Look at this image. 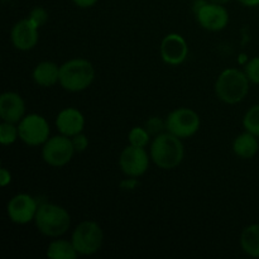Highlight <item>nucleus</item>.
<instances>
[{"mask_svg":"<svg viewBox=\"0 0 259 259\" xmlns=\"http://www.w3.org/2000/svg\"><path fill=\"white\" fill-rule=\"evenodd\" d=\"M197 20L204 29L217 32L227 27L229 22V14L222 4L205 3L196 10Z\"/></svg>","mask_w":259,"mask_h":259,"instance_id":"10","label":"nucleus"},{"mask_svg":"<svg viewBox=\"0 0 259 259\" xmlns=\"http://www.w3.org/2000/svg\"><path fill=\"white\" fill-rule=\"evenodd\" d=\"M35 225L42 234L57 238L65 234L71 225V218L63 207L55 204H42L35 214Z\"/></svg>","mask_w":259,"mask_h":259,"instance_id":"3","label":"nucleus"},{"mask_svg":"<svg viewBox=\"0 0 259 259\" xmlns=\"http://www.w3.org/2000/svg\"><path fill=\"white\" fill-rule=\"evenodd\" d=\"M58 132L66 137H73L81 133L85 125V118L77 109L67 108L58 114L56 119Z\"/></svg>","mask_w":259,"mask_h":259,"instance_id":"15","label":"nucleus"},{"mask_svg":"<svg viewBox=\"0 0 259 259\" xmlns=\"http://www.w3.org/2000/svg\"><path fill=\"white\" fill-rule=\"evenodd\" d=\"M210 3H217V4H225V3H228L229 0H209Z\"/></svg>","mask_w":259,"mask_h":259,"instance_id":"30","label":"nucleus"},{"mask_svg":"<svg viewBox=\"0 0 259 259\" xmlns=\"http://www.w3.org/2000/svg\"><path fill=\"white\" fill-rule=\"evenodd\" d=\"M162 126H163V123H162L158 118H152L151 120H148V123H147L146 129L149 134H154L157 133V132L161 131Z\"/></svg>","mask_w":259,"mask_h":259,"instance_id":"26","label":"nucleus"},{"mask_svg":"<svg viewBox=\"0 0 259 259\" xmlns=\"http://www.w3.org/2000/svg\"><path fill=\"white\" fill-rule=\"evenodd\" d=\"M218 96L227 104L240 103L249 91V78L237 68H229L220 73L215 85Z\"/></svg>","mask_w":259,"mask_h":259,"instance_id":"4","label":"nucleus"},{"mask_svg":"<svg viewBox=\"0 0 259 259\" xmlns=\"http://www.w3.org/2000/svg\"><path fill=\"white\" fill-rule=\"evenodd\" d=\"M95 77V70L89 61L82 58L67 61L60 67V81L65 90L78 93L91 85Z\"/></svg>","mask_w":259,"mask_h":259,"instance_id":"2","label":"nucleus"},{"mask_svg":"<svg viewBox=\"0 0 259 259\" xmlns=\"http://www.w3.org/2000/svg\"><path fill=\"white\" fill-rule=\"evenodd\" d=\"M104 234L99 224L94 222H83L77 225L72 234V244L78 254L91 255L103 245Z\"/></svg>","mask_w":259,"mask_h":259,"instance_id":"5","label":"nucleus"},{"mask_svg":"<svg viewBox=\"0 0 259 259\" xmlns=\"http://www.w3.org/2000/svg\"><path fill=\"white\" fill-rule=\"evenodd\" d=\"M10 181H12V175H10V172L7 168H2V171H0V185L3 187H5L7 185L10 184Z\"/></svg>","mask_w":259,"mask_h":259,"instance_id":"27","label":"nucleus"},{"mask_svg":"<svg viewBox=\"0 0 259 259\" xmlns=\"http://www.w3.org/2000/svg\"><path fill=\"white\" fill-rule=\"evenodd\" d=\"M167 131L179 138H189L200 128V118L194 110L180 108L172 111L166 121Z\"/></svg>","mask_w":259,"mask_h":259,"instance_id":"8","label":"nucleus"},{"mask_svg":"<svg viewBox=\"0 0 259 259\" xmlns=\"http://www.w3.org/2000/svg\"><path fill=\"white\" fill-rule=\"evenodd\" d=\"M243 125L245 131L259 137V105H254L247 111L243 119Z\"/></svg>","mask_w":259,"mask_h":259,"instance_id":"20","label":"nucleus"},{"mask_svg":"<svg viewBox=\"0 0 259 259\" xmlns=\"http://www.w3.org/2000/svg\"><path fill=\"white\" fill-rule=\"evenodd\" d=\"M29 19H32L33 22L38 25V27H42V25L47 22L48 14L42 7H37V8H34L32 12H30Z\"/></svg>","mask_w":259,"mask_h":259,"instance_id":"24","label":"nucleus"},{"mask_svg":"<svg viewBox=\"0 0 259 259\" xmlns=\"http://www.w3.org/2000/svg\"><path fill=\"white\" fill-rule=\"evenodd\" d=\"M19 138L28 146H40L50 139V125L43 116L30 114L20 120Z\"/></svg>","mask_w":259,"mask_h":259,"instance_id":"7","label":"nucleus"},{"mask_svg":"<svg viewBox=\"0 0 259 259\" xmlns=\"http://www.w3.org/2000/svg\"><path fill=\"white\" fill-rule=\"evenodd\" d=\"M33 78L39 86L50 88L60 81V67L50 61L40 62L33 71Z\"/></svg>","mask_w":259,"mask_h":259,"instance_id":"16","label":"nucleus"},{"mask_svg":"<svg viewBox=\"0 0 259 259\" xmlns=\"http://www.w3.org/2000/svg\"><path fill=\"white\" fill-rule=\"evenodd\" d=\"M240 247L250 257H259V224L249 225L243 230Z\"/></svg>","mask_w":259,"mask_h":259,"instance_id":"18","label":"nucleus"},{"mask_svg":"<svg viewBox=\"0 0 259 259\" xmlns=\"http://www.w3.org/2000/svg\"><path fill=\"white\" fill-rule=\"evenodd\" d=\"M38 25L32 19L18 22L12 29V42L20 51H29L38 42Z\"/></svg>","mask_w":259,"mask_h":259,"instance_id":"13","label":"nucleus"},{"mask_svg":"<svg viewBox=\"0 0 259 259\" xmlns=\"http://www.w3.org/2000/svg\"><path fill=\"white\" fill-rule=\"evenodd\" d=\"M72 143H73V147H75L76 152H83L89 146L88 137L82 133L76 134V136L72 137Z\"/></svg>","mask_w":259,"mask_h":259,"instance_id":"25","label":"nucleus"},{"mask_svg":"<svg viewBox=\"0 0 259 259\" xmlns=\"http://www.w3.org/2000/svg\"><path fill=\"white\" fill-rule=\"evenodd\" d=\"M19 137V131L13 125V123H8V121H3L0 125V142L4 146L14 143L15 139Z\"/></svg>","mask_w":259,"mask_h":259,"instance_id":"21","label":"nucleus"},{"mask_svg":"<svg viewBox=\"0 0 259 259\" xmlns=\"http://www.w3.org/2000/svg\"><path fill=\"white\" fill-rule=\"evenodd\" d=\"M25 113V104L22 96L15 93H4L0 96V118L8 123H18Z\"/></svg>","mask_w":259,"mask_h":259,"instance_id":"14","label":"nucleus"},{"mask_svg":"<svg viewBox=\"0 0 259 259\" xmlns=\"http://www.w3.org/2000/svg\"><path fill=\"white\" fill-rule=\"evenodd\" d=\"M77 255L78 253L72 242L67 240H55L47 249V257L51 259H76Z\"/></svg>","mask_w":259,"mask_h":259,"instance_id":"19","label":"nucleus"},{"mask_svg":"<svg viewBox=\"0 0 259 259\" xmlns=\"http://www.w3.org/2000/svg\"><path fill=\"white\" fill-rule=\"evenodd\" d=\"M149 136H151V134L147 132V129L141 128V126H136V128L132 129L131 133H129V143L134 147L144 148V147L148 144Z\"/></svg>","mask_w":259,"mask_h":259,"instance_id":"22","label":"nucleus"},{"mask_svg":"<svg viewBox=\"0 0 259 259\" xmlns=\"http://www.w3.org/2000/svg\"><path fill=\"white\" fill-rule=\"evenodd\" d=\"M189 53L187 43L180 34L172 33L166 35L161 43L162 60L172 66L180 65L184 62Z\"/></svg>","mask_w":259,"mask_h":259,"instance_id":"12","label":"nucleus"},{"mask_svg":"<svg viewBox=\"0 0 259 259\" xmlns=\"http://www.w3.org/2000/svg\"><path fill=\"white\" fill-rule=\"evenodd\" d=\"M73 3L80 8H90L95 5L98 0H73Z\"/></svg>","mask_w":259,"mask_h":259,"instance_id":"28","label":"nucleus"},{"mask_svg":"<svg viewBox=\"0 0 259 259\" xmlns=\"http://www.w3.org/2000/svg\"><path fill=\"white\" fill-rule=\"evenodd\" d=\"M259 144L257 141V137L254 134L249 133H243L240 136H238L235 138L234 143H233V151L235 152L238 157L240 158H252L253 156H255V153L258 152Z\"/></svg>","mask_w":259,"mask_h":259,"instance_id":"17","label":"nucleus"},{"mask_svg":"<svg viewBox=\"0 0 259 259\" xmlns=\"http://www.w3.org/2000/svg\"><path fill=\"white\" fill-rule=\"evenodd\" d=\"M151 156L154 163L163 169L176 168L185 156L181 138L172 133L158 134L151 147Z\"/></svg>","mask_w":259,"mask_h":259,"instance_id":"1","label":"nucleus"},{"mask_svg":"<svg viewBox=\"0 0 259 259\" xmlns=\"http://www.w3.org/2000/svg\"><path fill=\"white\" fill-rule=\"evenodd\" d=\"M8 217L15 224H28L37 214L38 205L32 196L27 194L15 195L8 202Z\"/></svg>","mask_w":259,"mask_h":259,"instance_id":"11","label":"nucleus"},{"mask_svg":"<svg viewBox=\"0 0 259 259\" xmlns=\"http://www.w3.org/2000/svg\"><path fill=\"white\" fill-rule=\"evenodd\" d=\"M75 152L72 139L62 134L52 137L46 142L42 149V156L50 166L62 167L71 161Z\"/></svg>","mask_w":259,"mask_h":259,"instance_id":"6","label":"nucleus"},{"mask_svg":"<svg viewBox=\"0 0 259 259\" xmlns=\"http://www.w3.org/2000/svg\"><path fill=\"white\" fill-rule=\"evenodd\" d=\"M120 169L129 177L142 176L149 166V158L146 151L141 147L129 146L119 157Z\"/></svg>","mask_w":259,"mask_h":259,"instance_id":"9","label":"nucleus"},{"mask_svg":"<svg viewBox=\"0 0 259 259\" xmlns=\"http://www.w3.org/2000/svg\"><path fill=\"white\" fill-rule=\"evenodd\" d=\"M245 75L248 76L249 81L259 85V57H254L245 66Z\"/></svg>","mask_w":259,"mask_h":259,"instance_id":"23","label":"nucleus"},{"mask_svg":"<svg viewBox=\"0 0 259 259\" xmlns=\"http://www.w3.org/2000/svg\"><path fill=\"white\" fill-rule=\"evenodd\" d=\"M242 4L247 5V7H255V5H259V0H239Z\"/></svg>","mask_w":259,"mask_h":259,"instance_id":"29","label":"nucleus"}]
</instances>
